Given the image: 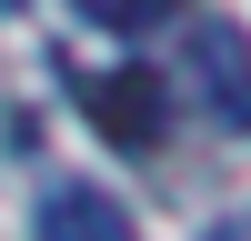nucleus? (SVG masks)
Wrapping results in <instances>:
<instances>
[{"label":"nucleus","instance_id":"obj_1","mask_svg":"<svg viewBox=\"0 0 251 241\" xmlns=\"http://www.w3.org/2000/svg\"><path fill=\"white\" fill-rule=\"evenodd\" d=\"M181 91L201 100V120L251 131V30H241V20L201 10L191 30H181Z\"/></svg>","mask_w":251,"mask_h":241},{"label":"nucleus","instance_id":"obj_2","mask_svg":"<svg viewBox=\"0 0 251 241\" xmlns=\"http://www.w3.org/2000/svg\"><path fill=\"white\" fill-rule=\"evenodd\" d=\"M80 100H91V120L121 141V151H151L161 120H171V91H161V71H141V60H131V71H111V80H91Z\"/></svg>","mask_w":251,"mask_h":241},{"label":"nucleus","instance_id":"obj_3","mask_svg":"<svg viewBox=\"0 0 251 241\" xmlns=\"http://www.w3.org/2000/svg\"><path fill=\"white\" fill-rule=\"evenodd\" d=\"M40 241H131V211L91 181H50L40 191Z\"/></svg>","mask_w":251,"mask_h":241},{"label":"nucleus","instance_id":"obj_4","mask_svg":"<svg viewBox=\"0 0 251 241\" xmlns=\"http://www.w3.org/2000/svg\"><path fill=\"white\" fill-rule=\"evenodd\" d=\"M71 10H80V20H100V30H121V40H131V30H151V20H171L181 0H71Z\"/></svg>","mask_w":251,"mask_h":241}]
</instances>
